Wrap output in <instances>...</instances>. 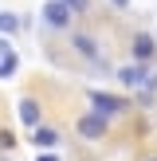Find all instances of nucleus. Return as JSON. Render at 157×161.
I'll list each match as a JSON object with an SVG mask.
<instances>
[{
  "label": "nucleus",
  "mask_w": 157,
  "mask_h": 161,
  "mask_svg": "<svg viewBox=\"0 0 157 161\" xmlns=\"http://www.w3.org/2000/svg\"><path fill=\"white\" fill-rule=\"evenodd\" d=\"M90 106H94V114H102V118H118L130 102L126 98H118V94H102V91H90Z\"/></svg>",
  "instance_id": "f257e3e1"
},
{
  "label": "nucleus",
  "mask_w": 157,
  "mask_h": 161,
  "mask_svg": "<svg viewBox=\"0 0 157 161\" xmlns=\"http://www.w3.org/2000/svg\"><path fill=\"white\" fill-rule=\"evenodd\" d=\"M118 79H122L126 86H138V91H145V86L153 83V71H149L145 63H130V67L118 71Z\"/></svg>",
  "instance_id": "f03ea898"
},
{
  "label": "nucleus",
  "mask_w": 157,
  "mask_h": 161,
  "mask_svg": "<svg viewBox=\"0 0 157 161\" xmlns=\"http://www.w3.org/2000/svg\"><path fill=\"white\" fill-rule=\"evenodd\" d=\"M71 12H75V8H71L67 0H47V4H43V20L51 24V28H67Z\"/></svg>",
  "instance_id": "7ed1b4c3"
},
{
  "label": "nucleus",
  "mask_w": 157,
  "mask_h": 161,
  "mask_svg": "<svg viewBox=\"0 0 157 161\" xmlns=\"http://www.w3.org/2000/svg\"><path fill=\"white\" fill-rule=\"evenodd\" d=\"M106 122L110 118H102V114H83L78 118V134L90 138V142H98V138H106Z\"/></svg>",
  "instance_id": "20e7f679"
},
{
  "label": "nucleus",
  "mask_w": 157,
  "mask_h": 161,
  "mask_svg": "<svg viewBox=\"0 0 157 161\" xmlns=\"http://www.w3.org/2000/svg\"><path fill=\"white\" fill-rule=\"evenodd\" d=\"M130 51H133V59H138V63H149V59H153V51H157V39H153V36H133Z\"/></svg>",
  "instance_id": "39448f33"
},
{
  "label": "nucleus",
  "mask_w": 157,
  "mask_h": 161,
  "mask_svg": "<svg viewBox=\"0 0 157 161\" xmlns=\"http://www.w3.org/2000/svg\"><path fill=\"white\" fill-rule=\"evenodd\" d=\"M31 142H35L39 149H51V146H59V134H55L51 126H35V134H31Z\"/></svg>",
  "instance_id": "423d86ee"
},
{
  "label": "nucleus",
  "mask_w": 157,
  "mask_h": 161,
  "mask_svg": "<svg viewBox=\"0 0 157 161\" xmlns=\"http://www.w3.org/2000/svg\"><path fill=\"white\" fill-rule=\"evenodd\" d=\"M20 118H24L28 126H39V102H35V98H24V102H20Z\"/></svg>",
  "instance_id": "0eeeda50"
},
{
  "label": "nucleus",
  "mask_w": 157,
  "mask_h": 161,
  "mask_svg": "<svg viewBox=\"0 0 157 161\" xmlns=\"http://www.w3.org/2000/svg\"><path fill=\"white\" fill-rule=\"evenodd\" d=\"M71 43H75V51H83L86 59H98V47H94V39H90V36H75Z\"/></svg>",
  "instance_id": "6e6552de"
},
{
  "label": "nucleus",
  "mask_w": 157,
  "mask_h": 161,
  "mask_svg": "<svg viewBox=\"0 0 157 161\" xmlns=\"http://www.w3.org/2000/svg\"><path fill=\"white\" fill-rule=\"evenodd\" d=\"M16 75V55L8 51V55H0V79H12Z\"/></svg>",
  "instance_id": "1a4fd4ad"
},
{
  "label": "nucleus",
  "mask_w": 157,
  "mask_h": 161,
  "mask_svg": "<svg viewBox=\"0 0 157 161\" xmlns=\"http://www.w3.org/2000/svg\"><path fill=\"white\" fill-rule=\"evenodd\" d=\"M16 28H20V20H16V12H0V31L8 36V31H16Z\"/></svg>",
  "instance_id": "9d476101"
},
{
  "label": "nucleus",
  "mask_w": 157,
  "mask_h": 161,
  "mask_svg": "<svg viewBox=\"0 0 157 161\" xmlns=\"http://www.w3.org/2000/svg\"><path fill=\"white\" fill-rule=\"evenodd\" d=\"M8 146H12V134L4 130V134H0V149H8Z\"/></svg>",
  "instance_id": "9b49d317"
},
{
  "label": "nucleus",
  "mask_w": 157,
  "mask_h": 161,
  "mask_svg": "<svg viewBox=\"0 0 157 161\" xmlns=\"http://www.w3.org/2000/svg\"><path fill=\"white\" fill-rule=\"evenodd\" d=\"M110 4H114V8H130V0H110Z\"/></svg>",
  "instance_id": "f8f14e48"
},
{
  "label": "nucleus",
  "mask_w": 157,
  "mask_h": 161,
  "mask_svg": "<svg viewBox=\"0 0 157 161\" xmlns=\"http://www.w3.org/2000/svg\"><path fill=\"white\" fill-rule=\"evenodd\" d=\"M67 4H71V8H83V4H86V0H67Z\"/></svg>",
  "instance_id": "ddd939ff"
},
{
  "label": "nucleus",
  "mask_w": 157,
  "mask_h": 161,
  "mask_svg": "<svg viewBox=\"0 0 157 161\" xmlns=\"http://www.w3.org/2000/svg\"><path fill=\"white\" fill-rule=\"evenodd\" d=\"M39 161H55V153H39Z\"/></svg>",
  "instance_id": "4468645a"
},
{
  "label": "nucleus",
  "mask_w": 157,
  "mask_h": 161,
  "mask_svg": "<svg viewBox=\"0 0 157 161\" xmlns=\"http://www.w3.org/2000/svg\"><path fill=\"white\" fill-rule=\"evenodd\" d=\"M149 161H157V157H149Z\"/></svg>",
  "instance_id": "2eb2a0df"
}]
</instances>
